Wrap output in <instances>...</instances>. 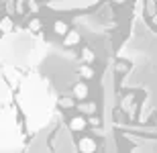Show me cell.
I'll use <instances>...</instances> for the list:
<instances>
[{"label": "cell", "instance_id": "cell-4", "mask_svg": "<svg viewBox=\"0 0 157 153\" xmlns=\"http://www.w3.org/2000/svg\"><path fill=\"white\" fill-rule=\"evenodd\" d=\"M98 0H53L49 2L51 8H59V10H71V8H86L90 4H96Z\"/></svg>", "mask_w": 157, "mask_h": 153}, {"label": "cell", "instance_id": "cell-3", "mask_svg": "<svg viewBox=\"0 0 157 153\" xmlns=\"http://www.w3.org/2000/svg\"><path fill=\"white\" fill-rule=\"evenodd\" d=\"M39 41L31 33H17L10 39H6L0 47V55L4 59V65L10 67H31L41 59Z\"/></svg>", "mask_w": 157, "mask_h": 153}, {"label": "cell", "instance_id": "cell-18", "mask_svg": "<svg viewBox=\"0 0 157 153\" xmlns=\"http://www.w3.org/2000/svg\"><path fill=\"white\" fill-rule=\"evenodd\" d=\"M153 18V25H157V14H155V17H151Z\"/></svg>", "mask_w": 157, "mask_h": 153}, {"label": "cell", "instance_id": "cell-19", "mask_svg": "<svg viewBox=\"0 0 157 153\" xmlns=\"http://www.w3.org/2000/svg\"><path fill=\"white\" fill-rule=\"evenodd\" d=\"M112 2H117V4H121V2H124V0H112Z\"/></svg>", "mask_w": 157, "mask_h": 153}, {"label": "cell", "instance_id": "cell-8", "mask_svg": "<svg viewBox=\"0 0 157 153\" xmlns=\"http://www.w3.org/2000/svg\"><path fill=\"white\" fill-rule=\"evenodd\" d=\"M78 43H80V33H78V31H70V33L63 37L65 47H74V45H78Z\"/></svg>", "mask_w": 157, "mask_h": 153}, {"label": "cell", "instance_id": "cell-11", "mask_svg": "<svg viewBox=\"0 0 157 153\" xmlns=\"http://www.w3.org/2000/svg\"><path fill=\"white\" fill-rule=\"evenodd\" d=\"M78 74H80V76L84 78V80H92V78H94V70H92V65H88V63L80 65Z\"/></svg>", "mask_w": 157, "mask_h": 153}, {"label": "cell", "instance_id": "cell-16", "mask_svg": "<svg viewBox=\"0 0 157 153\" xmlns=\"http://www.w3.org/2000/svg\"><path fill=\"white\" fill-rule=\"evenodd\" d=\"M80 110H84V112H96V104H94V102H90V104H82L80 106Z\"/></svg>", "mask_w": 157, "mask_h": 153}, {"label": "cell", "instance_id": "cell-1", "mask_svg": "<svg viewBox=\"0 0 157 153\" xmlns=\"http://www.w3.org/2000/svg\"><path fill=\"white\" fill-rule=\"evenodd\" d=\"M57 100L53 98L51 86L45 78L29 76L21 82L18 90V106L25 112V127L29 135H35V131L51 118L53 106Z\"/></svg>", "mask_w": 157, "mask_h": 153}, {"label": "cell", "instance_id": "cell-2", "mask_svg": "<svg viewBox=\"0 0 157 153\" xmlns=\"http://www.w3.org/2000/svg\"><path fill=\"white\" fill-rule=\"evenodd\" d=\"M25 120L10 102L0 104V153H23L27 135Z\"/></svg>", "mask_w": 157, "mask_h": 153}, {"label": "cell", "instance_id": "cell-13", "mask_svg": "<svg viewBox=\"0 0 157 153\" xmlns=\"http://www.w3.org/2000/svg\"><path fill=\"white\" fill-rule=\"evenodd\" d=\"M57 106H61V108H74V106H76V100L70 98V96H63V98L57 100Z\"/></svg>", "mask_w": 157, "mask_h": 153}, {"label": "cell", "instance_id": "cell-5", "mask_svg": "<svg viewBox=\"0 0 157 153\" xmlns=\"http://www.w3.org/2000/svg\"><path fill=\"white\" fill-rule=\"evenodd\" d=\"M78 149L82 153H96L98 145H96V141H94L92 137H82L80 141H78Z\"/></svg>", "mask_w": 157, "mask_h": 153}, {"label": "cell", "instance_id": "cell-17", "mask_svg": "<svg viewBox=\"0 0 157 153\" xmlns=\"http://www.w3.org/2000/svg\"><path fill=\"white\" fill-rule=\"evenodd\" d=\"M17 12H18V14H23V12H25V0H17Z\"/></svg>", "mask_w": 157, "mask_h": 153}, {"label": "cell", "instance_id": "cell-9", "mask_svg": "<svg viewBox=\"0 0 157 153\" xmlns=\"http://www.w3.org/2000/svg\"><path fill=\"white\" fill-rule=\"evenodd\" d=\"M12 29H14V23H12V18H10V17L0 18V33H4V35H10Z\"/></svg>", "mask_w": 157, "mask_h": 153}, {"label": "cell", "instance_id": "cell-10", "mask_svg": "<svg viewBox=\"0 0 157 153\" xmlns=\"http://www.w3.org/2000/svg\"><path fill=\"white\" fill-rule=\"evenodd\" d=\"M82 61L88 63V65H92L94 61H96V53H94L90 47H84V49H82Z\"/></svg>", "mask_w": 157, "mask_h": 153}, {"label": "cell", "instance_id": "cell-6", "mask_svg": "<svg viewBox=\"0 0 157 153\" xmlns=\"http://www.w3.org/2000/svg\"><path fill=\"white\" fill-rule=\"evenodd\" d=\"M88 84H84V82H78V84H74V98L76 100H86L88 98Z\"/></svg>", "mask_w": 157, "mask_h": 153}, {"label": "cell", "instance_id": "cell-12", "mask_svg": "<svg viewBox=\"0 0 157 153\" xmlns=\"http://www.w3.org/2000/svg\"><path fill=\"white\" fill-rule=\"evenodd\" d=\"M53 31H55L57 35H61V37H65L67 33H70V29H67V25H65L63 21H57V23L53 25Z\"/></svg>", "mask_w": 157, "mask_h": 153}, {"label": "cell", "instance_id": "cell-15", "mask_svg": "<svg viewBox=\"0 0 157 153\" xmlns=\"http://www.w3.org/2000/svg\"><path fill=\"white\" fill-rule=\"evenodd\" d=\"M145 4H147V14H149V17H155V14H157V10H155L157 0H147Z\"/></svg>", "mask_w": 157, "mask_h": 153}, {"label": "cell", "instance_id": "cell-14", "mask_svg": "<svg viewBox=\"0 0 157 153\" xmlns=\"http://www.w3.org/2000/svg\"><path fill=\"white\" fill-rule=\"evenodd\" d=\"M41 27H43V25H41L39 18H33V21L29 23V31L31 33H41Z\"/></svg>", "mask_w": 157, "mask_h": 153}, {"label": "cell", "instance_id": "cell-7", "mask_svg": "<svg viewBox=\"0 0 157 153\" xmlns=\"http://www.w3.org/2000/svg\"><path fill=\"white\" fill-rule=\"evenodd\" d=\"M86 127H88V120H86L84 117H74V118L70 120V129L74 131V133H82Z\"/></svg>", "mask_w": 157, "mask_h": 153}]
</instances>
